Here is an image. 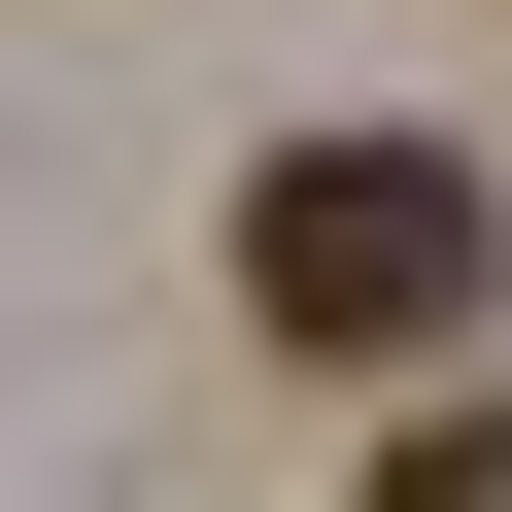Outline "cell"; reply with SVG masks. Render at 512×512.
Segmentation results:
<instances>
[{
	"label": "cell",
	"instance_id": "cell-2",
	"mask_svg": "<svg viewBox=\"0 0 512 512\" xmlns=\"http://www.w3.org/2000/svg\"><path fill=\"white\" fill-rule=\"evenodd\" d=\"M376 512H512V410H410V478Z\"/></svg>",
	"mask_w": 512,
	"mask_h": 512
},
{
	"label": "cell",
	"instance_id": "cell-1",
	"mask_svg": "<svg viewBox=\"0 0 512 512\" xmlns=\"http://www.w3.org/2000/svg\"><path fill=\"white\" fill-rule=\"evenodd\" d=\"M478 274H512L478 137H274V171H239V308H274L308 376H444Z\"/></svg>",
	"mask_w": 512,
	"mask_h": 512
}]
</instances>
